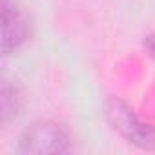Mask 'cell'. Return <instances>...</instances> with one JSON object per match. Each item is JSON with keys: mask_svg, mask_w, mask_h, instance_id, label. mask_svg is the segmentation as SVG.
Wrapping results in <instances>:
<instances>
[{"mask_svg": "<svg viewBox=\"0 0 155 155\" xmlns=\"http://www.w3.org/2000/svg\"><path fill=\"white\" fill-rule=\"evenodd\" d=\"M69 130L55 120H38L24 130L20 137L22 153H68L71 150Z\"/></svg>", "mask_w": 155, "mask_h": 155, "instance_id": "6da1fadb", "label": "cell"}, {"mask_svg": "<svg viewBox=\"0 0 155 155\" xmlns=\"http://www.w3.org/2000/svg\"><path fill=\"white\" fill-rule=\"evenodd\" d=\"M106 115L113 130L119 131L128 142H133L144 150L155 148V128L144 124L124 101L110 99L106 104Z\"/></svg>", "mask_w": 155, "mask_h": 155, "instance_id": "7a4b0ae2", "label": "cell"}, {"mask_svg": "<svg viewBox=\"0 0 155 155\" xmlns=\"http://www.w3.org/2000/svg\"><path fill=\"white\" fill-rule=\"evenodd\" d=\"M31 35V24L26 11L15 0H2V55L20 49Z\"/></svg>", "mask_w": 155, "mask_h": 155, "instance_id": "3957f363", "label": "cell"}, {"mask_svg": "<svg viewBox=\"0 0 155 155\" xmlns=\"http://www.w3.org/2000/svg\"><path fill=\"white\" fill-rule=\"evenodd\" d=\"M144 48H146V51L150 53V57L155 60V35L144 37Z\"/></svg>", "mask_w": 155, "mask_h": 155, "instance_id": "277c9868", "label": "cell"}]
</instances>
